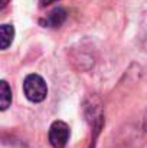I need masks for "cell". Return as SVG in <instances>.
Returning <instances> with one entry per match:
<instances>
[{"mask_svg": "<svg viewBox=\"0 0 147 148\" xmlns=\"http://www.w3.org/2000/svg\"><path fill=\"white\" fill-rule=\"evenodd\" d=\"M66 17H68V12L63 7H55L53 10L49 12L45 19L41 20V25L43 27H59L61 25H63Z\"/></svg>", "mask_w": 147, "mask_h": 148, "instance_id": "3957f363", "label": "cell"}, {"mask_svg": "<svg viewBox=\"0 0 147 148\" xmlns=\"http://www.w3.org/2000/svg\"><path fill=\"white\" fill-rule=\"evenodd\" d=\"M12 103V89L6 81L0 82V109L6 111Z\"/></svg>", "mask_w": 147, "mask_h": 148, "instance_id": "5b68a950", "label": "cell"}, {"mask_svg": "<svg viewBox=\"0 0 147 148\" xmlns=\"http://www.w3.org/2000/svg\"><path fill=\"white\" fill-rule=\"evenodd\" d=\"M71 131L66 122L63 121H53L49 127V143L53 148H63L69 140Z\"/></svg>", "mask_w": 147, "mask_h": 148, "instance_id": "7a4b0ae2", "label": "cell"}, {"mask_svg": "<svg viewBox=\"0 0 147 148\" xmlns=\"http://www.w3.org/2000/svg\"><path fill=\"white\" fill-rule=\"evenodd\" d=\"M10 0H0V10H4V7L9 4Z\"/></svg>", "mask_w": 147, "mask_h": 148, "instance_id": "52a82bcc", "label": "cell"}, {"mask_svg": "<svg viewBox=\"0 0 147 148\" xmlns=\"http://www.w3.org/2000/svg\"><path fill=\"white\" fill-rule=\"evenodd\" d=\"M14 38V27L12 25H1L0 26V48L7 49Z\"/></svg>", "mask_w": 147, "mask_h": 148, "instance_id": "277c9868", "label": "cell"}, {"mask_svg": "<svg viewBox=\"0 0 147 148\" xmlns=\"http://www.w3.org/2000/svg\"><path fill=\"white\" fill-rule=\"evenodd\" d=\"M53 1H58V0H39V3H41V6H42V7L48 6V4L53 3Z\"/></svg>", "mask_w": 147, "mask_h": 148, "instance_id": "8992f818", "label": "cell"}, {"mask_svg": "<svg viewBox=\"0 0 147 148\" xmlns=\"http://www.w3.org/2000/svg\"><path fill=\"white\" fill-rule=\"evenodd\" d=\"M23 92L30 102H42L48 95V86L42 76L36 73H30L23 81Z\"/></svg>", "mask_w": 147, "mask_h": 148, "instance_id": "6da1fadb", "label": "cell"}]
</instances>
